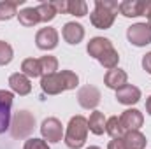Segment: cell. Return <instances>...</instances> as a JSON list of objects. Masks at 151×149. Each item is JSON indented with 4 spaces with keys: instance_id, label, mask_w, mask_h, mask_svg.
Returning a JSON list of instances; mask_svg holds the SVG:
<instances>
[{
    "instance_id": "18",
    "label": "cell",
    "mask_w": 151,
    "mask_h": 149,
    "mask_svg": "<svg viewBox=\"0 0 151 149\" xmlns=\"http://www.w3.org/2000/svg\"><path fill=\"white\" fill-rule=\"evenodd\" d=\"M106 121L107 119H106L104 112H100V111L91 112V116L88 119V130L91 133H95V135H102L106 132Z\"/></svg>"
},
{
    "instance_id": "8",
    "label": "cell",
    "mask_w": 151,
    "mask_h": 149,
    "mask_svg": "<svg viewBox=\"0 0 151 149\" xmlns=\"http://www.w3.org/2000/svg\"><path fill=\"white\" fill-rule=\"evenodd\" d=\"M77 102L83 109H95L100 104V91L95 86L86 84L77 91Z\"/></svg>"
},
{
    "instance_id": "17",
    "label": "cell",
    "mask_w": 151,
    "mask_h": 149,
    "mask_svg": "<svg viewBox=\"0 0 151 149\" xmlns=\"http://www.w3.org/2000/svg\"><path fill=\"white\" fill-rule=\"evenodd\" d=\"M123 140H125V146H127V149H144V148H146V144H148L146 135H142L139 130H134V132H125Z\"/></svg>"
},
{
    "instance_id": "24",
    "label": "cell",
    "mask_w": 151,
    "mask_h": 149,
    "mask_svg": "<svg viewBox=\"0 0 151 149\" xmlns=\"http://www.w3.org/2000/svg\"><path fill=\"white\" fill-rule=\"evenodd\" d=\"M67 14H72L77 18H83L88 14V4L83 0H69L67 2Z\"/></svg>"
},
{
    "instance_id": "15",
    "label": "cell",
    "mask_w": 151,
    "mask_h": 149,
    "mask_svg": "<svg viewBox=\"0 0 151 149\" xmlns=\"http://www.w3.org/2000/svg\"><path fill=\"white\" fill-rule=\"evenodd\" d=\"M118 11H119L125 18H137V16H142L144 0H123V2H119Z\"/></svg>"
},
{
    "instance_id": "13",
    "label": "cell",
    "mask_w": 151,
    "mask_h": 149,
    "mask_svg": "<svg viewBox=\"0 0 151 149\" xmlns=\"http://www.w3.org/2000/svg\"><path fill=\"white\" fill-rule=\"evenodd\" d=\"M62 37L65 42H69V44H79L83 39H84V28H83V25L81 23H76V21H69V23H65L63 25V28H62Z\"/></svg>"
},
{
    "instance_id": "21",
    "label": "cell",
    "mask_w": 151,
    "mask_h": 149,
    "mask_svg": "<svg viewBox=\"0 0 151 149\" xmlns=\"http://www.w3.org/2000/svg\"><path fill=\"white\" fill-rule=\"evenodd\" d=\"M21 2H23V0H19V2L2 0V2H0V21H7V19L18 16V5H19Z\"/></svg>"
},
{
    "instance_id": "5",
    "label": "cell",
    "mask_w": 151,
    "mask_h": 149,
    "mask_svg": "<svg viewBox=\"0 0 151 149\" xmlns=\"http://www.w3.org/2000/svg\"><path fill=\"white\" fill-rule=\"evenodd\" d=\"M127 39L130 44H134L137 47L151 44V25L150 23H135V25L128 27Z\"/></svg>"
},
{
    "instance_id": "23",
    "label": "cell",
    "mask_w": 151,
    "mask_h": 149,
    "mask_svg": "<svg viewBox=\"0 0 151 149\" xmlns=\"http://www.w3.org/2000/svg\"><path fill=\"white\" fill-rule=\"evenodd\" d=\"M106 133L111 135V139H119L125 135V130L119 123V117L118 116H111L107 121H106Z\"/></svg>"
},
{
    "instance_id": "14",
    "label": "cell",
    "mask_w": 151,
    "mask_h": 149,
    "mask_svg": "<svg viewBox=\"0 0 151 149\" xmlns=\"http://www.w3.org/2000/svg\"><path fill=\"white\" fill-rule=\"evenodd\" d=\"M9 86H11V90H12L14 93L21 95V97H25V95H28V93L32 91L30 79L25 74H19V72H16V74H12L9 77Z\"/></svg>"
},
{
    "instance_id": "6",
    "label": "cell",
    "mask_w": 151,
    "mask_h": 149,
    "mask_svg": "<svg viewBox=\"0 0 151 149\" xmlns=\"http://www.w3.org/2000/svg\"><path fill=\"white\" fill-rule=\"evenodd\" d=\"M40 133H42V139L47 140V142H60L62 137H63V126L60 123V119L56 117H47L42 121L40 125Z\"/></svg>"
},
{
    "instance_id": "19",
    "label": "cell",
    "mask_w": 151,
    "mask_h": 149,
    "mask_svg": "<svg viewBox=\"0 0 151 149\" xmlns=\"http://www.w3.org/2000/svg\"><path fill=\"white\" fill-rule=\"evenodd\" d=\"M18 19H19V23H21L23 27H35L39 21H40L37 7H25L23 11H19Z\"/></svg>"
},
{
    "instance_id": "27",
    "label": "cell",
    "mask_w": 151,
    "mask_h": 149,
    "mask_svg": "<svg viewBox=\"0 0 151 149\" xmlns=\"http://www.w3.org/2000/svg\"><path fill=\"white\" fill-rule=\"evenodd\" d=\"M23 149H49V146H47V142L44 139H35L34 137V139H28L25 142Z\"/></svg>"
},
{
    "instance_id": "31",
    "label": "cell",
    "mask_w": 151,
    "mask_h": 149,
    "mask_svg": "<svg viewBox=\"0 0 151 149\" xmlns=\"http://www.w3.org/2000/svg\"><path fill=\"white\" fill-rule=\"evenodd\" d=\"M142 16L148 18V21L151 19V0H146L144 2V11H142Z\"/></svg>"
},
{
    "instance_id": "1",
    "label": "cell",
    "mask_w": 151,
    "mask_h": 149,
    "mask_svg": "<svg viewBox=\"0 0 151 149\" xmlns=\"http://www.w3.org/2000/svg\"><path fill=\"white\" fill-rule=\"evenodd\" d=\"M79 84V77L72 70H62L49 75H42L40 79V88L46 95H60L62 91L76 90Z\"/></svg>"
},
{
    "instance_id": "33",
    "label": "cell",
    "mask_w": 151,
    "mask_h": 149,
    "mask_svg": "<svg viewBox=\"0 0 151 149\" xmlns=\"http://www.w3.org/2000/svg\"><path fill=\"white\" fill-rule=\"evenodd\" d=\"M86 149H100V148H97V146H90V148H86Z\"/></svg>"
},
{
    "instance_id": "25",
    "label": "cell",
    "mask_w": 151,
    "mask_h": 149,
    "mask_svg": "<svg viewBox=\"0 0 151 149\" xmlns=\"http://www.w3.org/2000/svg\"><path fill=\"white\" fill-rule=\"evenodd\" d=\"M40 60V72L42 75H49V74H55L58 70V60L55 56H42L39 58Z\"/></svg>"
},
{
    "instance_id": "34",
    "label": "cell",
    "mask_w": 151,
    "mask_h": 149,
    "mask_svg": "<svg viewBox=\"0 0 151 149\" xmlns=\"http://www.w3.org/2000/svg\"><path fill=\"white\" fill-rule=\"evenodd\" d=\"M148 23H150V25H151V19H150V21H148Z\"/></svg>"
},
{
    "instance_id": "22",
    "label": "cell",
    "mask_w": 151,
    "mask_h": 149,
    "mask_svg": "<svg viewBox=\"0 0 151 149\" xmlns=\"http://www.w3.org/2000/svg\"><path fill=\"white\" fill-rule=\"evenodd\" d=\"M37 12H39V18L42 23H47V21H53L56 18V9L53 5V2H42L37 5Z\"/></svg>"
},
{
    "instance_id": "20",
    "label": "cell",
    "mask_w": 151,
    "mask_h": 149,
    "mask_svg": "<svg viewBox=\"0 0 151 149\" xmlns=\"http://www.w3.org/2000/svg\"><path fill=\"white\" fill-rule=\"evenodd\" d=\"M21 74H25L27 77H39V75H42L40 72V60L39 58H27V60H23V63H21Z\"/></svg>"
},
{
    "instance_id": "9",
    "label": "cell",
    "mask_w": 151,
    "mask_h": 149,
    "mask_svg": "<svg viewBox=\"0 0 151 149\" xmlns=\"http://www.w3.org/2000/svg\"><path fill=\"white\" fill-rule=\"evenodd\" d=\"M35 44H37L39 49L42 51H51L58 46V32L51 27H46V28H40L35 35Z\"/></svg>"
},
{
    "instance_id": "26",
    "label": "cell",
    "mask_w": 151,
    "mask_h": 149,
    "mask_svg": "<svg viewBox=\"0 0 151 149\" xmlns=\"http://www.w3.org/2000/svg\"><path fill=\"white\" fill-rule=\"evenodd\" d=\"M12 47L5 42V40H0V65H7L11 63L12 60Z\"/></svg>"
},
{
    "instance_id": "28",
    "label": "cell",
    "mask_w": 151,
    "mask_h": 149,
    "mask_svg": "<svg viewBox=\"0 0 151 149\" xmlns=\"http://www.w3.org/2000/svg\"><path fill=\"white\" fill-rule=\"evenodd\" d=\"M107 149H127V146H125V140H123V137L109 140V144H107Z\"/></svg>"
},
{
    "instance_id": "4",
    "label": "cell",
    "mask_w": 151,
    "mask_h": 149,
    "mask_svg": "<svg viewBox=\"0 0 151 149\" xmlns=\"http://www.w3.org/2000/svg\"><path fill=\"white\" fill-rule=\"evenodd\" d=\"M35 128V117L28 111H18L11 121V135L14 139H27Z\"/></svg>"
},
{
    "instance_id": "2",
    "label": "cell",
    "mask_w": 151,
    "mask_h": 149,
    "mask_svg": "<svg viewBox=\"0 0 151 149\" xmlns=\"http://www.w3.org/2000/svg\"><path fill=\"white\" fill-rule=\"evenodd\" d=\"M119 4L114 0H95V9L90 14V21L95 28L99 30H107L111 28L118 14Z\"/></svg>"
},
{
    "instance_id": "7",
    "label": "cell",
    "mask_w": 151,
    "mask_h": 149,
    "mask_svg": "<svg viewBox=\"0 0 151 149\" xmlns=\"http://www.w3.org/2000/svg\"><path fill=\"white\" fill-rule=\"evenodd\" d=\"M12 93L0 90V133L11 128V107H12Z\"/></svg>"
},
{
    "instance_id": "3",
    "label": "cell",
    "mask_w": 151,
    "mask_h": 149,
    "mask_svg": "<svg viewBox=\"0 0 151 149\" xmlns=\"http://www.w3.org/2000/svg\"><path fill=\"white\" fill-rule=\"evenodd\" d=\"M86 135H88V119L81 114L70 117L63 139L65 146L69 149H81L86 142Z\"/></svg>"
},
{
    "instance_id": "12",
    "label": "cell",
    "mask_w": 151,
    "mask_h": 149,
    "mask_svg": "<svg viewBox=\"0 0 151 149\" xmlns=\"http://www.w3.org/2000/svg\"><path fill=\"white\" fill-rule=\"evenodd\" d=\"M116 100L123 105H134L141 100V90L134 84H125L116 91Z\"/></svg>"
},
{
    "instance_id": "29",
    "label": "cell",
    "mask_w": 151,
    "mask_h": 149,
    "mask_svg": "<svg viewBox=\"0 0 151 149\" xmlns=\"http://www.w3.org/2000/svg\"><path fill=\"white\" fill-rule=\"evenodd\" d=\"M67 2L69 0H55L53 2V5H55V9H56V12L60 14H67Z\"/></svg>"
},
{
    "instance_id": "10",
    "label": "cell",
    "mask_w": 151,
    "mask_h": 149,
    "mask_svg": "<svg viewBox=\"0 0 151 149\" xmlns=\"http://www.w3.org/2000/svg\"><path fill=\"white\" fill-rule=\"evenodd\" d=\"M119 123H121L125 132H134V130H139L142 126L144 116H142V112L137 111V109H127L119 116Z\"/></svg>"
},
{
    "instance_id": "16",
    "label": "cell",
    "mask_w": 151,
    "mask_h": 149,
    "mask_svg": "<svg viewBox=\"0 0 151 149\" xmlns=\"http://www.w3.org/2000/svg\"><path fill=\"white\" fill-rule=\"evenodd\" d=\"M127 81H128V75L125 70H121V69H113V70H109L106 77H104V82H106V86L107 88H111V90H119V88H123L125 84H127Z\"/></svg>"
},
{
    "instance_id": "32",
    "label": "cell",
    "mask_w": 151,
    "mask_h": 149,
    "mask_svg": "<svg viewBox=\"0 0 151 149\" xmlns=\"http://www.w3.org/2000/svg\"><path fill=\"white\" fill-rule=\"evenodd\" d=\"M146 111L151 116V97H148V100H146Z\"/></svg>"
},
{
    "instance_id": "11",
    "label": "cell",
    "mask_w": 151,
    "mask_h": 149,
    "mask_svg": "<svg viewBox=\"0 0 151 149\" xmlns=\"http://www.w3.org/2000/svg\"><path fill=\"white\" fill-rule=\"evenodd\" d=\"M113 47H114V46H113V42H111L109 39H106V37H93L90 42H88L86 51H88V54H90L91 58L99 60V58H102L107 51H111Z\"/></svg>"
},
{
    "instance_id": "30",
    "label": "cell",
    "mask_w": 151,
    "mask_h": 149,
    "mask_svg": "<svg viewBox=\"0 0 151 149\" xmlns=\"http://www.w3.org/2000/svg\"><path fill=\"white\" fill-rule=\"evenodd\" d=\"M142 69H144L148 74H151V51L146 53L144 58H142Z\"/></svg>"
}]
</instances>
